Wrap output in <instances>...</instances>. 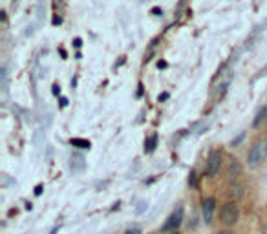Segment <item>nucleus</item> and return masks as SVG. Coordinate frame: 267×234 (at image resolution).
I'll use <instances>...</instances> for the list:
<instances>
[{"label":"nucleus","mask_w":267,"mask_h":234,"mask_svg":"<svg viewBox=\"0 0 267 234\" xmlns=\"http://www.w3.org/2000/svg\"><path fill=\"white\" fill-rule=\"evenodd\" d=\"M266 159H267V141L266 139H258L251 146L249 154H247V165H249V168H258Z\"/></svg>","instance_id":"f257e3e1"},{"label":"nucleus","mask_w":267,"mask_h":234,"mask_svg":"<svg viewBox=\"0 0 267 234\" xmlns=\"http://www.w3.org/2000/svg\"><path fill=\"white\" fill-rule=\"evenodd\" d=\"M238 218H240V210H238V205L234 201L225 203L220 210V220H222L225 227H232L238 222Z\"/></svg>","instance_id":"f03ea898"},{"label":"nucleus","mask_w":267,"mask_h":234,"mask_svg":"<svg viewBox=\"0 0 267 234\" xmlns=\"http://www.w3.org/2000/svg\"><path fill=\"white\" fill-rule=\"evenodd\" d=\"M220 168H222V152L211 150L209 157H207V176L209 178H216L220 174Z\"/></svg>","instance_id":"7ed1b4c3"},{"label":"nucleus","mask_w":267,"mask_h":234,"mask_svg":"<svg viewBox=\"0 0 267 234\" xmlns=\"http://www.w3.org/2000/svg\"><path fill=\"white\" fill-rule=\"evenodd\" d=\"M181 223H183V207H178V209H174V212L167 218V222H165V225H163V231L165 233L178 231Z\"/></svg>","instance_id":"20e7f679"},{"label":"nucleus","mask_w":267,"mask_h":234,"mask_svg":"<svg viewBox=\"0 0 267 234\" xmlns=\"http://www.w3.org/2000/svg\"><path fill=\"white\" fill-rule=\"evenodd\" d=\"M214 209H216V199L214 198H207L205 201H203V205H201V216H203L205 225H211V223H213Z\"/></svg>","instance_id":"39448f33"},{"label":"nucleus","mask_w":267,"mask_h":234,"mask_svg":"<svg viewBox=\"0 0 267 234\" xmlns=\"http://www.w3.org/2000/svg\"><path fill=\"white\" fill-rule=\"evenodd\" d=\"M240 176H242V165H240L238 159H231V165H229V178L238 181Z\"/></svg>","instance_id":"423d86ee"},{"label":"nucleus","mask_w":267,"mask_h":234,"mask_svg":"<svg viewBox=\"0 0 267 234\" xmlns=\"http://www.w3.org/2000/svg\"><path fill=\"white\" fill-rule=\"evenodd\" d=\"M156 143H158V136H156V134L146 139L145 141V152L146 154H152V152L156 150Z\"/></svg>","instance_id":"0eeeda50"},{"label":"nucleus","mask_w":267,"mask_h":234,"mask_svg":"<svg viewBox=\"0 0 267 234\" xmlns=\"http://www.w3.org/2000/svg\"><path fill=\"white\" fill-rule=\"evenodd\" d=\"M264 119H267V106H266V108L258 110V114H256L255 121H253V126H260Z\"/></svg>","instance_id":"6e6552de"},{"label":"nucleus","mask_w":267,"mask_h":234,"mask_svg":"<svg viewBox=\"0 0 267 234\" xmlns=\"http://www.w3.org/2000/svg\"><path fill=\"white\" fill-rule=\"evenodd\" d=\"M72 144L73 146H77V148H90L91 143L90 141H86V139H72Z\"/></svg>","instance_id":"1a4fd4ad"},{"label":"nucleus","mask_w":267,"mask_h":234,"mask_svg":"<svg viewBox=\"0 0 267 234\" xmlns=\"http://www.w3.org/2000/svg\"><path fill=\"white\" fill-rule=\"evenodd\" d=\"M79 165V170H83V167H85V157L83 156H72V165Z\"/></svg>","instance_id":"9d476101"},{"label":"nucleus","mask_w":267,"mask_h":234,"mask_svg":"<svg viewBox=\"0 0 267 234\" xmlns=\"http://www.w3.org/2000/svg\"><path fill=\"white\" fill-rule=\"evenodd\" d=\"M266 75H267V64H266V66H264V68H262L260 72L256 73V77H255V79H262V77H266Z\"/></svg>","instance_id":"9b49d317"},{"label":"nucleus","mask_w":267,"mask_h":234,"mask_svg":"<svg viewBox=\"0 0 267 234\" xmlns=\"http://www.w3.org/2000/svg\"><path fill=\"white\" fill-rule=\"evenodd\" d=\"M125 234H141V229H128Z\"/></svg>","instance_id":"f8f14e48"},{"label":"nucleus","mask_w":267,"mask_h":234,"mask_svg":"<svg viewBox=\"0 0 267 234\" xmlns=\"http://www.w3.org/2000/svg\"><path fill=\"white\" fill-rule=\"evenodd\" d=\"M152 15H156V17H159V15H163V11H161L159 7H154V9H152Z\"/></svg>","instance_id":"ddd939ff"},{"label":"nucleus","mask_w":267,"mask_h":234,"mask_svg":"<svg viewBox=\"0 0 267 234\" xmlns=\"http://www.w3.org/2000/svg\"><path fill=\"white\" fill-rule=\"evenodd\" d=\"M73 46H75V48H81V46H83V41H81V39H75V41H73Z\"/></svg>","instance_id":"4468645a"},{"label":"nucleus","mask_w":267,"mask_h":234,"mask_svg":"<svg viewBox=\"0 0 267 234\" xmlns=\"http://www.w3.org/2000/svg\"><path fill=\"white\" fill-rule=\"evenodd\" d=\"M61 106H62V108H64V106H68V99H66V97H62V99H61Z\"/></svg>","instance_id":"2eb2a0df"},{"label":"nucleus","mask_w":267,"mask_h":234,"mask_svg":"<svg viewBox=\"0 0 267 234\" xmlns=\"http://www.w3.org/2000/svg\"><path fill=\"white\" fill-rule=\"evenodd\" d=\"M165 99H169V94H161V95H159V102L165 101Z\"/></svg>","instance_id":"dca6fc26"},{"label":"nucleus","mask_w":267,"mask_h":234,"mask_svg":"<svg viewBox=\"0 0 267 234\" xmlns=\"http://www.w3.org/2000/svg\"><path fill=\"white\" fill-rule=\"evenodd\" d=\"M158 68H167V62H165V60H159V62H158Z\"/></svg>","instance_id":"f3484780"},{"label":"nucleus","mask_w":267,"mask_h":234,"mask_svg":"<svg viewBox=\"0 0 267 234\" xmlns=\"http://www.w3.org/2000/svg\"><path fill=\"white\" fill-rule=\"evenodd\" d=\"M53 94L55 95H59V94H61V90H59V86H57V84L53 86Z\"/></svg>","instance_id":"a211bd4d"},{"label":"nucleus","mask_w":267,"mask_h":234,"mask_svg":"<svg viewBox=\"0 0 267 234\" xmlns=\"http://www.w3.org/2000/svg\"><path fill=\"white\" fill-rule=\"evenodd\" d=\"M41 192H43V185H39V187L35 188V194H37V196H39Z\"/></svg>","instance_id":"6ab92c4d"},{"label":"nucleus","mask_w":267,"mask_h":234,"mask_svg":"<svg viewBox=\"0 0 267 234\" xmlns=\"http://www.w3.org/2000/svg\"><path fill=\"white\" fill-rule=\"evenodd\" d=\"M218 234H234L232 231H222V233H218Z\"/></svg>","instance_id":"aec40b11"},{"label":"nucleus","mask_w":267,"mask_h":234,"mask_svg":"<svg viewBox=\"0 0 267 234\" xmlns=\"http://www.w3.org/2000/svg\"><path fill=\"white\" fill-rule=\"evenodd\" d=\"M264 234H267V225H266V229H264Z\"/></svg>","instance_id":"412c9836"},{"label":"nucleus","mask_w":267,"mask_h":234,"mask_svg":"<svg viewBox=\"0 0 267 234\" xmlns=\"http://www.w3.org/2000/svg\"><path fill=\"white\" fill-rule=\"evenodd\" d=\"M266 121H267V119H266Z\"/></svg>","instance_id":"4be33fe9"}]
</instances>
